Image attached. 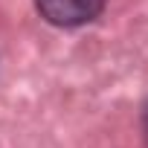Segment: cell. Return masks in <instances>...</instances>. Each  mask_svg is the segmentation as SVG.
<instances>
[{
    "label": "cell",
    "instance_id": "obj_2",
    "mask_svg": "<svg viewBox=\"0 0 148 148\" xmlns=\"http://www.w3.org/2000/svg\"><path fill=\"white\" fill-rule=\"evenodd\" d=\"M142 131H145V139H148V108H145V113H142Z\"/></svg>",
    "mask_w": 148,
    "mask_h": 148
},
{
    "label": "cell",
    "instance_id": "obj_1",
    "mask_svg": "<svg viewBox=\"0 0 148 148\" xmlns=\"http://www.w3.org/2000/svg\"><path fill=\"white\" fill-rule=\"evenodd\" d=\"M44 21L55 26H82L102 15L105 0H35Z\"/></svg>",
    "mask_w": 148,
    "mask_h": 148
}]
</instances>
